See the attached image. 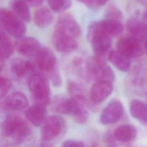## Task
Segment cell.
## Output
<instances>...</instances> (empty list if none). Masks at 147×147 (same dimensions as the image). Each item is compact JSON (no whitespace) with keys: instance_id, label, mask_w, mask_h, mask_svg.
Masks as SVG:
<instances>
[{"instance_id":"obj_1","label":"cell","mask_w":147,"mask_h":147,"mask_svg":"<svg viewBox=\"0 0 147 147\" xmlns=\"http://www.w3.org/2000/svg\"><path fill=\"white\" fill-rule=\"evenodd\" d=\"M31 129L28 122L22 117L10 115L6 117L1 125V136L9 144L19 145L30 136Z\"/></svg>"},{"instance_id":"obj_2","label":"cell","mask_w":147,"mask_h":147,"mask_svg":"<svg viewBox=\"0 0 147 147\" xmlns=\"http://www.w3.org/2000/svg\"><path fill=\"white\" fill-rule=\"evenodd\" d=\"M53 109L61 114L71 115L78 123L83 124L88 118V112L87 106L73 98H67L64 96H56L52 101Z\"/></svg>"},{"instance_id":"obj_3","label":"cell","mask_w":147,"mask_h":147,"mask_svg":"<svg viewBox=\"0 0 147 147\" xmlns=\"http://www.w3.org/2000/svg\"><path fill=\"white\" fill-rule=\"evenodd\" d=\"M87 37L96 56L105 59L111 51V37L102 28L99 21L91 22L88 26Z\"/></svg>"},{"instance_id":"obj_4","label":"cell","mask_w":147,"mask_h":147,"mask_svg":"<svg viewBox=\"0 0 147 147\" xmlns=\"http://www.w3.org/2000/svg\"><path fill=\"white\" fill-rule=\"evenodd\" d=\"M28 87L35 103L47 106L50 102L49 84L45 76L34 73L28 80Z\"/></svg>"},{"instance_id":"obj_5","label":"cell","mask_w":147,"mask_h":147,"mask_svg":"<svg viewBox=\"0 0 147 147\" xmlns=\"http://www.w3.org/2000/svg\"><path fill=\"white\" fill-rule=\"evenodd\" d=\"M16 14L3 8L0 10V23L2 30L10 36L20 38L26 32V26Z\"/></svg>"},{"instance_id":"obj_6","label":"cell","mask_w":147,"mask_h":147,"mask_svg":"<svg viewBox=\"0 0 147 147\" xmlns=\"http://www.w3.org/2000/svg\"><path fill=\"white\" fill-rule=\"evenodd\" d=\"M86 69L89 76L96 81L109 80L113 82L115 79L114 72L105 59L96 55L87 60Z\"/></svg>"},{"instance_id":"obj_7","label":"cell","mask_w":147,"mask_h":147,"mask_svg":"<svg viewBox=\"0 0 147 147\" xmlns=\"http://www.w3.org/2000/svg\"><path fill=\"white\" fill-rule=\"evenodd\" d=\"M65 129L64 119L59 115H52L47 117L41 125L40 137L42 141L48 143L57 138Z\"/></svg>"},{"instance_id":"obj_8","label":"cell","mask_w":147,"mask_h":147,"mask_svg":"<svg viewBox=\"0 0 147 147\" xmlns=\"http://www.w3.org/2000/svg\"><path fill=\"white\" fill-rule=\"evenodd\" d=\"M54 31L77 39L81 35V29L79 24L75 18L69 14H63L59 17Z\"/></svg>"},{"instance_id":"obj_9","label":"cell","mask_w":147,"mask_h":147,"mask_svg":"<svg viewBox=\"0 0 147 147\" xmlns=\"http://www.w3.org/2000/svg\"><path fill=\"white\" fill-rule=\"evenodd\" d=\"M141 42L134 37L127 36L119 38L116 43L117 51L130 58H136L143 53Z\"/></svg>"},{"instance_id":"obj_10","label":"cell","mask_w":147,"mask_h":147,"mask_svg":"<svg viewBox=\"0 0 147 147\" xmlns=\"http://www.w3.org/2000/svg\"><path fill=\"white\" fill-rule=\"evenodd\" d=\"M37 67L47 75L57 69V60L54 53L47 47L39 49L36 54Z\"/></svg>"},{"instance_id":"obj_11","label":"cell","mask_w":147,"mask_h":147,"mask_svg":"<svg viewBox=\"0 0 147 147\" xmlns=\"http://www.w3.org/2000/svg\"><path fill=\"white\" fill-rule=\"evenodd\" d=\"M123 114V107L122 103L117 99L110 101L100 114L99 121L104 125H107L118 121Z\"/></svg>"},{"instance_id":"obj_12","label":"cell","mask_w":147,"mask_h":147,"mask_svg":"<svg viewBox=\"0 0 147 147\" xmlns=\"http://www.w3.org/2000/svg\"><path fill=\"white\" fill-rule=\"evenodd\" d=\"M113 90L112 81L109 80L96 81L90 89V97L91 102L94 105L100 104L111 94Z\"/></svg>"},{"instance_id":"obj_13","label":"cell","mask_w":147,"mask_h":147,"mask_svg":"<svg viewBox=\"0 0 147 147\" xmlns=\"http://www.w3.org/2000/svg\"><path fill=\"white\" fill-rule=\"evenodd\" d=\"M52 42L56 49L64 53L72 52L78 47L77 38L56 31L52 35Z\"/></svg>"},{"instance_id":"obj_14","label":"cell","mask_w":147,"mask_h":147,"mask_svg":"<svg viewBox=\"0 0 147 147\" xmlns=\"http://www.w3.org/2000/svg\"><path fill=\"white\" fill-rule=\"evenodd\" d=\"M29 106L26 96L20 92L12 93L4 98L1 102V107L10 111H20Z\"/></svg>"},{"instance_id":"obj_15","label":"cell","mask_w":147,"mask_h":147,"mask_svg":"<svg viewBox=\"0 0 147 147\" xmlns=\"http://www.w3.org/2000/svg\"><path fill=\"white\" fill-rule=\"evenodd\" d=\"M16 48L22 55L30 56L36 55L41 47L39 41L34 37H21L16 41Z\"/></svg>"},{"instance_id":"obj_16","label":"cell","mask_w":147,"mask_h":147,"mask_svg":"<svg viewBox=\"0 0 147 147\" xmlns=\"http://www.w3.org/2000/svg\"><path fill=\"white\" fill-rule=\"evenodd\" d=\"M129 36L142 42L147 38V25L137 18H130L126 24Z\"/></svg>"},{"instance_id":"obj_17","label":"cell","mask_w":147,"mask_h":147,"mask_svg":"<svg viewBox=\"0 0 147 147\" xmlns=\"http://www.w3.org/2000/svg\"><path fill=\"white\" fill-rule=\"evenodd\" d=\"M47 115L46 106L35 103L29 107L25 111V117L28 121L36 126H41L45 122Z\"/></svg>"},{"instance_id":"obj_18","label":"cell","mask_w":147,"mask_h":147,"mask_svg":"<svg viewBox=\"0 0 147 147\" xmlns=\"http://www.w3.org/2000/svg\"><path fill=\"white\" fill-rule=\"evenodd\" d=\"M35 70L36 67L33 63L21 58L13 59L10 64L11 73L18 78L24 77L28 74L33 73Z\"/></svg>"},{"instance_id":"obj_19","label":"cell","mask_w":147,"mask_h":147,"mask_svg":"<svg viewBox=\"0 0 147 147\" xmlns=\"http://www.w3.org/2000/svg\"><path fill=\"white\" fill-rule=\"evenodd\" d=\"M33 20L37 26L40 28H45L52 24L54 17L49 9L45 6H41L34 11Z\"/></svg>"},{"instance_id":"obj_20","label":"cell","mask_w":147,"mask_h":147,"mask_svg":"<svg viewBox=\"0 0 147 147\" xmlns=\"http://www.w3.org/2000/svg\"><path fill=\"white\" fill-rule=\"evenodd\" d=\"M137 136L136 128L131 125H122L117 127L113 132L114 138L122 142H128L134 140Z\"/></svg>"},{"instance_id":"obj_21","label":"cell","mask_w":147,"mask_h":147,"mask_svg":"<svg viewBox=\"0 0 147 147\" xmlns=\"http://www.w3.org/2000/svg\"><path fill=\"white\" fill-rule=\"evenodd\" d=\"M111 63L119 70L126 72L130 68V59L118 51L111 50L108 55Z\"/></svg>"},{"instance_id":"obj_22","label":"cell","mask_w":147,"mask_h":147,"mask_svg":"<svg viewBox=\"0 0 147 147\" xmlns=\"http://www.w3.org/2000/svg\"><path fill=\"white\" fill-rule=\"evenodd\" d=\"M67 88L72 97L79 100L87 107L92 106L88 99H90V98L88 97L87 91L82 86L75 82L71 81L68 83Z\"/></svg>"},{"instance_id":"obj_23","label":"cell","mask_w":147,"mask_h":147,"mask_svg":"<svg viewBox=\"0 0 147 147\" xmlns=\"http://www.w3.org/2000/svg\"><path fill=\"white\" fill-rule=\"evenodd\" d=\"M130 113L135 119L143 123H147V106L138 99L133 100L130 104Z\"/></svg>"},{"instance_id":"obj_24","label":"cell","mask_w":147,"mask_h":147,"mask_svg":"<svg viewBox=\"0 0 147 147\" xmlns=\"http://www.w3.org/2000/svg\"><path fill=\"white\" fill-rule=\"evenodd\" d=\"M11 8L14 14L25 22H29L31 15L29 4L25 0H11Z\"/></svg>"},{"instance_id":"obj_25","label":"cell","mask_w":147,"mask_h":147,"mask_svg":"<svg viewBox=\"0 0 147 147\" xmlns=\"http://www.w3.org/2000/svg\"><path fill=\"white\" fill-rule=\"evenodd\" d=\"M99 22L104 30L111 37L119 36L123 32V25L119 20L106 18Z\"/></svg>"},{"instance_id":"obj_26","label":"cell","mask_w":147,"mask_h":147,"mask_svg":"<svg viewBox=\"0 0 147 147\" xmlns=\"http://www.w3.org/2000/svg\"><path fill=\"white\" fill-rule=\"evenodd\" d=\"M14 52L13 44L6 33L3 30L1 31L0 40V59L3 61L10 57Z\"/></svg>"},{"instance_id":"obj_27","label":"cell","mask_w":147,"mask_h":147,"mask_svg":"<svg viewBox=\"0 0 147 147\" xmlns=\"http://www.w3.org/2000/svg\"><path fill=\"white\" fill-rule=\"evenodd\" d=\"M51 9L56 13H61L68 9L72 5L71 0H48Z\"/></svg>"},{"instance_id":"obj_28","label":"cell","mask_w":147,"mask_h":147,"mask_svg":"<svg viewBox=\"0 0 147 147\" xmlns=\"http://www.w3.org/2000/svg\"><path fill=\"white\" fill-rule=\"evenodd\" d=\"M12 86V83L7 78L1 76L0 79V97L3 98L8 93Z\"/></svg>"},{"instance_id":"obj_29","label":"cell","mask_w":147,"mask_h":147,"mask_svg":"<svg viewBox=\"0 0 147 147\" xmlns=\"http://www.w3.org/2000/svg\"><path fill=\"white\" fill-rule=\"evenodd\" d=\"M52 84L56 87H59L61 84V78L58 69H56L48 75Z\"/></svg>"},{"instance_id":"obj_30","label":"cell","mask_w":147,"mask_h":147,"mask_svg":"<svg viewBox=\"0 0 147 147\" xmlns=\"http://www.w3.org/2000/svg\"><path fill=\"white\" fill-rule=\"evenodd\" d=\"M122 16V14L121 11L115 7L110 8L106 13V18H113L120 20Z\"/></svg>"},{"instance_id":"obj_31","label":"cell","mask_w":147,"mask_h":147,"mask_svg":"<svg viewBox=\"0 0 147 147\" xmlns=\"http://www.w3.org/2000/svg\"><path fill=\"white\" fill-rule=\"evenodd\" d=\"M86 145L84 142L76 140H67L64 141L62 144L63 147H70V146H84Z\"/></svg>"},{"instance_id":"obj_32","label":"cell","mask_w":147,"mask_h":147,"mask_svg":"<svg viewBox=\"0 0 147 147\" xmlns=\"http://www.w3.org/2000/svg\"><path fill=\"white\" fill-rule=\"evenodd\" d=\"M31 6H39L44 0H25Z\"/></svg>"},{"instance_id":"obj_33","label":"cell","mask_w":147,"mask_h":147,"mask_svg":"<svg viewBox=\"0 0 147 147\" xmlns=\"http://www.w3.org/2000/svg\"><path fill=\"white\" fill-rule=\"evenodd\" d=\"M107 1L108 0H92L94 9L105 5Z\"/></svg>"},{"instance_id":"obj_34","label":"cell","mask_w":147,"mask_h":147,"mask_svg":"<svg viewBox=\"0 0 147 147\" xmlns=\"http://www.w3.org/2000/svg\"><path fill=\"white\" fill-rule=\"evenodd\" d=\"M77 1L83 3L84 5H85L87 7H88L89 8L94 9L92 0H77Z\"/></svg>"},{"instance_id":"obj_35","label":"cell","mask_w":147,"mask_h":147,"mask_svg":"<svg viewBox=\"0 0 147 147\" xmlns=\"http://www.w3.org/2000/svg\"><path fill=\"white\" fill-rule=\"evenodd\" d=\"M142 21L143 22L147 25V11H145L142 16Z\"/></svg>"},{"instance_id":"obj_36","label":"cell","mask_w":147,"mask_h":147,"mask_svg":"<svg viewBox=\"0 0 147 147\" xmlns=\"http://www.w3.org/2000/svg\"><path fill=\"white\" fill-rule=\"evenodd\" d=\"M144 47H145V49L146 53L147 54V38L145 40V44H144Z\"/></svg>"}]
</instances>
